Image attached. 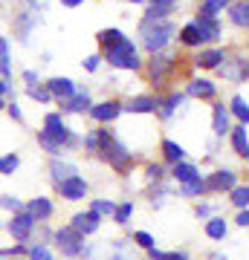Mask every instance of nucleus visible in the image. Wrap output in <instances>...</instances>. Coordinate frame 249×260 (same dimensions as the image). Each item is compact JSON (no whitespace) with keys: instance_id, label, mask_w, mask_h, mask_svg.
I'll use <instances>...</instances> for the list:
<instances>
[{"instance_id":"nucleus-1","label":"nucleus","mask_w":249,"mask_h":260,"mask_svg":"<svg viewBox=\"0 0 249 260\" xmlns=\"http://www.w3.org/2000/svg\"><path fill=\"white\" fill-rule=\"evenodd\" d=\"M136 44L139 49H145L148 55H157V52H165L171 49V44L177 41V23L171 18L168 20H148L139 18L136 23Z\"/></svg>"},{"instance_id":"nucleus-12","label":"nucleus","mask_w":249,"mask_h":260,"mask_svg":"<svg viewBox=\"0 0 249 260\" xmlns=\"http://www.w3.org/2000/svg\"><path fill=\"white\" fill-rule=\"evenodd\" d=\"M185 99H188V95H185L183 90H162V93H157V113H154V116H159L162 121L174 119Z\"/></svg>"},{"instance_id":"nucleus-31","label":"nucleus","mask_w":249,"mask_h":260,"mask_svg":"<svg viewBox=\"0 0 249 260\" xmlns=\"http://www.w3.org/2000/svg\"><path fill=\"white\" fill-rule=\"evenodd\" d=\"M15 75V64H12V41L6 35H0V78H12Z\"/></svg>"},{"instance_id":"nucleus-25","label":"nucleus","mask_w":249,"mask_h":260,"mask_svg":"<svg viewBox=\"0 0 249 260\" xmlns=\"http://www.w3.org/2000/svg\"><path fill=\"white\" fill-rule=\"evenodd\" d=\"M168 177L174 179L177 185H185V182H191V179L203 177V174H200V168L194 165V162L183 159V162H177V165H171V171H168Z\"/></svg>"},{"instance_id":"nucleus-2","label":"nucleus","mask_w":249,"mask_h":260,"mask_svg":"<svg viewBox=\"0 0 249 260\" xmlns=\"http://www.w3.org/2000/svg\"><path fill=\"white\" fill-rule=\"evenodd\" d=\"M99 52H102L104 64L113 67V70H119V73H142V67H145V58L139 52V44L128 35L119 38L110 47L99 49Z\"/></svg>"},{"instance_id":"nucleus-61","label":"nucleus","mask_w":249,"mask_h":260,"mask_svg":"<svg viewBox=\"0 0 249 260\" xmlns=\"http://www.w3.org/2000/svg\"><path fill=\"white\" fill-rule=\"evenodd\" d=\"M96 3H99V0H96Z\"/></svg>"},{"instance_id":"nucleus-32","label":"nucleus","mask_w":249,"mask_h":260,"mask_svg":"<svg viewBox=\"0 0 249 260\" xmlns=\"http://www.w3.org/2000/svg\"><path fill=\"white\" fill-rule=\"evenodd\" d=\"M26 260H56V249L46 240H32L26 246Z\"/></svg>"},{"instance_id":"nucleus-47","label":"nucleus","mask_w":249,"mask_h":260,"mask_svg":"<svg viewBox=\"0 0 249 260\" xmlns=\"http://www.w3.org/2000/svg\"><path fill=\"white\" fill-rule=\"evenodd\" d=\"M3 113H6V116H9L12 121H18V124L23 121V107H20L18 95H12L9 102H6V110H3Z\"/></svg>"},{"instance_id":"nucleus-49","label":"nucleus","mask_w":249,"mask_h":260,"mask_svg":"<svg viewBox=\"0 0 249 260\" xmlns=\"http://www.w3.org/2000/svg\"><path fill=\"white\" fill-rule=\"evenodd\" d=\"M20 81H23V87H29V84L41 81V75H38V70H23V73H20Z\"/></svg>"},{"instance_id":"nucleus-18","label":"nucleus","mask_w":249,"mask_h":260,"mask_svg":"<svg viewBox=\"0 0 249 260\" xmlns=\"http://www.w3.org/2000/svg\"><path fill=\"white\" fill-rule=\"evenodd\" d=\"M232 124H235V119H232V113H229V104L212 102V130H214V136H217V139L229 136Z\"/></svg>"},{"instance_id":"nucleus-13","label":"nucleus","mask_w":249,"mask_h":260,"mask_svg":"<svg viewBox=\"0 0 249 260\" xmlns=\"http://www.w3.org/2000/svg\"><path fill=\"white\" fill-rule=\"evenodd\" d=\"M203 179H206V194H229L232 188L238 185V174L229 171V168H217Z\"/></svg>"},{"instance_id":"nucleus-6","label":"nucleus","mask_w":249,"mask_h":260,"mask_svg":"<svg viewBox=\"0 0 249 260\" xmlns=\"http://www.w3.org/2000/svg\"><path fill=\"white\" fill-rule=\"evenodd\" d=\"M177 52L165 49V52H157V55H148L145 58V67H142V73L148 75V81L154 84V87H165L171 84V78L177 75Z\"/></svg>"},{"instance_id":"nucleus-35","label":"nucleus","mask_w":249,"mask_h":260,"mask_svg":"<svg viewBox=\"0 0 249 260\" xmlns=\"http://www.w3.org/2000/svg\"><path fill=\"white\" fill-rule=\"evenodd\" d=\"M168 171H171V168H168L165 162H148V165H145V182H148V185L165 182V179H168Z\"/></svg>"},{"instance_id":"nucleus-27","label":"nucleus","mask_w":249,"mask_h":260,"mask_svg":"<svg viewBox=\"0 0 249 260\" xmlns=\"http://www.w3.org/2000/svg\"><path fill=\"white\" fill-rule=\"evenodd\" d=\"M159 153H162V162H165L168 168L177 165V162H183V159L188 156L185 148L177 139H162V142H159Z\"/></svg>"},{"instance_id":"nucleus-34","label":"nucleus","mask_w":249,"mask_h":260,"mask_svg":"<svg viewBox=\"0 0 249 260\" xmlns=\"http://www.w3.org/2000/svg\"><path fill=\"white\" fill-rule=\"evenodd\" d=\"M23 93H26V99H32L35 104H44V107L56 104V102H52V93L46 90V84H44V81H38V84H29V87H23Z\"/></svg>"},{"instance_id":"nucleus-28","label":"nucleus","mask_w":249,"mask_h":260,"mask_svg":"<svg viewBox=\"0 0 249 260\" xmlns=\"http://www.w3.org/2000/svg\"><path fill=\"white\" fill-rule=\"evenodd\" d=\"M226 104H229V113H232V119H235V124L249 127V102H246V95L235 93Z\"/></svg>"},{"instance_id":"nucleus-57","label":"nucleus","mask_w":249,"mask_h":260,"mask_svg":"<svg viewBox=\"0 0 249 260\" xmlns=\"http://www.w3.org/2000/svg\"><path fill=\"white\" fill-rule=\"evenodd\" d=\"M122 3H130V6H145L148 0H122Z\"/></svg>"},{"instance_id":"nucleus-50","label":"nucleus","mask_w":249,"mask_h":260,"mask_svg":"<svg viewBox=\"0 0 249 260\" xmlns=\"http://www.w3.org/2000/svg\"><path fill=\"white\" fill-rule=\"evenodd\" d=\"M0 95H3V99H12V95H15V84H12V78H0Z\"/></svg>"},{"instance_id":"nucleus-40","label":"nucleus","mask_w":249,"mask_h":260,"mask_svg":"<svg viewBox=\"0 0 249 260\" xmlns=\"http://www.w3.org/2000/svg\"><path fill=\"white\" fill-rule=\"evenodd\" d=\"M148 254V260H188V251L185 249H171V251H165V249H148L145 251Z\"/></svg>"},{"instance_id":"nucleus-29","label":"nucleus","mask_w":249,"mask_h":260,"mask_svg":"<svg viewBox=\"0 0 249 260\" xmlns=\"http://www.w3.org/2000/svg\"><path fill=\"white\" fill-rule=\"evenodd\" d=\"M229 20L240 29H249V0H232L229 9H226Z\"/></svg>"},{"instance_id":"nucleus-9","label":"nucleus","mask_w":249,"mask_h":260,"mask_svg":"<svg viewBox=\"0 0 249 260\" xmlns=\"http://www.w3.org/2000/svg\"><path fill=\"white\" fill-rule=\"evenodd\" d=\"M125 113V104L119 99H102V102H93L87 116H90L93 124H113Z\"/></svg>"},{"instance_id":"nucleus-45","label":"nucleus","mask_w":249,"mask_h":260,"mask_svg":"<svg viewBox=\"0 0 249 260\" xmlns=\"http://www.w3.org/2000/svg\"><path fill=\"white\" fill-rule=\"evenodd\" d=\"M20 208H23V200H20V197H15V194H0V211L15 214V211H20Z\"/></svg>"},{"instance_id":"nucleus-43","label":"nucleus","mask_w":249,"mask_h":260,"mask_svg":"<svg viewBox=\"0 0 249 260\" xmlns=\"http://www.w3.org/2000/svg\"><path fill=\"white\" fill-rule=\"evenodd\" d=\"M35 142H38V148L44 150L46 156H64V153H61V148H58L56 142L46 136L44 130H35Z\"/></svg>"},{"instance_id":"nucleus-46","label":"nucleus","mask_w":249,"mask_h":260,"mask_svg":"<svg viewBox=\"0 0 249 260\" xmlns=\"http://www.w3.org/2000/svg\"><path fill=\"white\" fill-rule=\"evenodd\" d=\"M130 240H133V246H139L142 251H148V249H154V246H157L154 234H151V232H142V229H139V232H133V237H130Z\"/></svg>"},{"instance_id":"nucleus-59","label":"nucleus","mask_w":249,"mask_h":260,"mask_svg":"<svg viewBox=\"0 0 249 260\" xmlns=\"http://www.w3.org/2000/svg\"><path fill=\"white\" fill-rule=\"evenodd\" d=\"M0 232H3V223H0Z\"/></svg>"},{"instance_id":"nucleus-51","label":"nucleus","mask_w":249,"mask_h":260,"mask_svg":"<svg viewBox=\"0 0 249 260\" xmlns=\"http://www.w3.org/2000/svg\"><path fill=\"white\" fill-rule=\"evenodd\" d=\"M23 9L35 12V15H44V0H23Z\"/></svg>"},{"instance_id":"nucleus-53","label":"nucleus","mask_w":249,"mask_h":260,"mask_svg":"<svg viewBox=\"0 0 249 260\" xmlns=\"http://www.w3.org/2000/svg\"><path fill=\"white\" fill-rule=\"evenodd\" d=\"M194 214H197L200 220H209V214H212V208H209L206 203H197V205H194Z\"/></svg>"},{"instance_id":"nucleus-20","label":"nucleus","mask_w":249,"mask_h":260,"mask_svg":"<svg viewBox=\"0 0 249 260\" xmlns=\"http://www.w3.org/2000/svg\"><path fill=\"white\" fill-rule=\"evenodd\" d=\"M125 104V113L130 116H151L157 113V93H139V95H130Z\"/></svg>"},{"instance_id":"nucleus-41","label":"nucleus","mask_w":249,"mask_h":260,"mask_svg":"<svg viewBox=\"0 0 249 260\" xmlns=\"http://www.w3.org/2000/svg\"><path fill=\"white\" fill-rule=\"evenodd\" d=\"M229 203L235 205L238 211H240V208H249V182H246V185L238 182V185L232 188V191H229Z\"/></svg>"},{"instance_id":"nucleus-52","label":"nucleus","mask_w":249,"mask_h":260,"mask_svg":"<svg viewBox=\"0 0 249 260\" xmlns=\"http://www.w3.org/2000/svg\"><path fill=\"white\" fill-rule=\"evenodd\" d=\"M235 223H238L240 229H249V208H240L238 217H235Z\"/></svg>"},{"instance_id":"nucleus-5","label":"nucleus","mask_w":249,"mask_h":260,"mask_svg":"<svg viewBox=\"0 0 249 260\" xmlns=\"http://www.w3.org/2000/svg\"><path fill=\"white\" fill-rule=\"evenodd\" d=\"M52 249L61 251V257H64V260H75V257L87 260L93 254V246L87 243V237H81V234L75 232L70 223L52 229Z\"/></svg>"},{"instance_id":"nucleus-15","label":"nucleus","mask_w":249,"mask_h":260,"mask_svg":"<svg viewBox=\"0 0 249 260\" xmlns=\"http://www.w3.org/2000/svg\"><path fill=\"white\" fill-rule=\"evenodd\" d=\"M90 104H93V95L87 87H78L67 102H58L56 104V110H61L64 116H84V113L90 110Z\"/></svg>"},{"instance_id":"nucleus-8","label":"nucleus","mask_w":249,"mask_h":260,"mask_svg":"<svg viewBox=\"0 0 249 260\" xmlns=\"http://www.w3.org/2000/svg\"><path fill=\"white\" fill-rule=\"evenodd\" d=\"M183 93L188 99H197V102H217V93H220V87L214 78H206V75H191L188 81H185Z\"/></svg>"},{"instance_id":"nucleus-42","label":"nucleus","mask_w":249,"mask_h":260,"mask_svg":"<svg viewBox=\"0 0 249 260\" xmlns=\"http://www.w3.org/2000/svg\"><path fill=\"white\" fill-rule=\"evenodd\" d=\"M206 194V179L197 177L191 179V182H185V185H180V197H188V200H197V197Z\"/></svg>"},{"instance_id":"nucleus-54","label":"nucleus","mask_w":249,"mask_h":260,"mask_svg":"<svg viewBox=\"0 0 249 260\" xmlns=\"http://www.w3.org/2000/svg\"><path fill=\"white\" fill-rule=\"evenodd\" d=\"M148 3H154V6H165V9H177L180 0H148Z\"/></svg>"},{"instance_id":"nucleus-17","label":"nucleus","mask_w":249,"mask_h":260,"mask_svg":"<svg viewBox=\"0 0 249 260\" xmlns=\"http://www.w3.org/2000/svg\"><path fill=\"white\" fill-rule=\"evenodd\" d=\"M70 225H73L81 237H93V234L102 229V217L96 211H90V208H84V211H75L73 217H70Z\"/></svg>"},{"instance_id":"nucleus-10","label":"nucleus","mask_w":249,"mask_h":260,"mask_svg":"<svg viewBox=\"0 0 249 260\" xmlns=\"http://www.w3.org/2000/svg\"><path fill=\"white\" fill-rule=\"evenodd\" d=\"M226 58H229V49H223V47H200L197 49V55L191 58L194 67L197 70H209V73H217L223 64H226Z\"/></svg>"},{"instance_id":"nucleus-23","label":"nucleus","mask_w":249,"mask_h":260,"mask_svg":"<svg viewBox=\"0 0 249 260\" xmlns=\"http://www.w3.org/2000/svg\"><path fill=\"white\" fill-rule=\"evenodd\" d=\"M177 44L185 49H200L206 47L203 44V35H200V29H197V20H185L183 26L177 29Z\"/></svg>"},{"instance_id":"nucleus-24","label":"nucleus","mask_w":249,"mask_h":260,"mask_svg":"<svg viewBox=\"0 0 249 260\" xmlns=\"http://www.w3.org/2000/svg\"><path fill=\"white\" fill-rule=\"evenodd\" d=\"M226 139H229V145H232V153L249 162V133H246V127H243V124H232Z\"/></svg>"},{"instance_id":"nucleus-16","label":"nucleus","mask_w":249,"mask_h":260,"mask_svg":"<svg viewBox=\"0 0 249 260\" xmlns=\"http://www.w3.org/2000/svg\"><path fill=\"white\" fill-rule=\"evenodd\" d=\"M46 174H49V182H52V188H56L58 182L75 177V174H78V165H75L73 159H67V156H49V162H46Z\"/></svg>"},{"instance_id":"nucleus-33","label":"nucleus","mask_w":249,"mask_h":260,"mask_svg":"<svg viewBox=\"0 0 249 260\" xmlns=\"http://www.w3.org/2000/svg\"><path fill=\"white\" fill-rule=\"evenodd\" d=\"M232 0H200L197 3V15H203V18H220L223 12L229 9Z\"/></svg>"},{"instance_id":"nucleus-44","label":"nucleus","mask_w":249,"mask_h":260,"mask_svg":"<svg viewBox=\"0 0 249 260\" xmlns=\"http://www.w3.org/2000/svg\"><path fill=\"white\" fill-rule=\"evenodd\" d=\"M171 15H174V9L154 6V3H145V12H142V18H148V20H168Z\"/></svg>"},{"instance_id":"nucleus-4","label":"nucleus","mask_w":249,"mask_h":260,"mask_svg":"<svg viewBox=\"0 0 249 260\" xmlns=\"http://www.w3.org/2000/svg\"><path fill=\"white\" fill-rule=\"evenodd\" d=\"M41 130H44L46 136H49V139L61 148V153L81 148V136H78V133L67 124V116L61 110H46L44 119H41Z\"/></svg>"},{"instance_id":"nucleus-48","label":"nucleus","mask_w":249,"mask_h":260,"mask_svg":"<svg viewBox=\"0 0 249 260\" xmlns=\"http://www.w3.org/2000/svg\"><path fill=\"white\" fill-rule=\"evenodd\" d=\"M102 52H93V55H84V61H81V70L84 73H99V70H102Z\"/></svg>"},{"instance_id":"nucleus-58","label":"nucleus","mask_w":249,"mask_h":260,"mask_svg":"<svg viewBox=\"0 0 249 260\" xmlns=\"http://www.w3.org/2000/svg\"><path fill=\"white\" fill-rule=\"evenodd\" d=\"M6 102H9V99H3V95H0V113L6 110Z\"/></svg>"},{"instance_id":"nucleus-22","label":"nucleus","mask_w":249,"mask_h":260,"mask_svg":"<svg viewBox=\"0 0 249 260\" xmlns=\"http://www.w3.org/2000/svg\"><path fill=\"white\" fill-rule=\"evenodd\" d=\"M197 29H200V35H203V44L206 47H214L217 41L223 38V23L220 18H203V15H197Z\"/></svg>"},{"instance_id":"nucleus-36","label":"nucleus","mask_w":249,"mask_h":260,"mask_svg":"<svg viewBox=\"0 0 249 260\" xmlns=\"http://www.w3.org/2000/svg\"><path fill=\"white\" fill-rule=\"evenodd\" d=\"M133 211H136V205H133V200H122V203H116V211H113V223L116 225H122V229H125V225L130 223V217H133Z\"/></svg>"},{"instance_id":"nucleus-56","label":"nucleus","mask_w":249,"mask_h":260,"mask_svg":"<svg viewBox=\"0 0 249 260\" xmlns=\"http://www.w3.org/2000/svg\"><path fill=\"white\" fill-rule=\"evenodd\" d=\"M206 260H229V257H226L223 251H212V254H209V257H206Z\"/></svg>"},{"instance_id":"nucleus-3","label":"nucleus","mask_w":249,"mask_h":260,"mask_svg":"<svg viewBox=\"0 0 249 260\" xmlns=\"http://www.w3.org/2000/svg\"><path fill=\"white\" fill-rule=\"evenodd\" d=\"M96 156L102 159L107 168H113L116 174H122V177H125V174H130V171H133V165H136V159H133L130 148L119 139V136H116V133H113L110 124L104 127L102 148H99V153H96Z\"/></svg>"},{"instance_id":"nucleus-26","label":"nucleus","mask_w":249,"mask_h":260,"mask_svg":"<svg viewBox=\"0 0 249 260\" xmlns=\"http://www.w3.org/2000/svg\"><path fill=\"white\" fill-rule=\"evenodd\" d=\"M104 127H107V124H96V127L84 130L81 150L87 153V156H96V153H99V148H102V139H104Z\"/></svg>"},{"instance_id":"nucleus-7","label":"nucleus","mask_w":249,"mask_h":260,"mask_svg":"<svg viewBox=\"0 0 249 260\" xmlns=\"http://www.w3.org/2000/svg\"><path fill=\"white\" fill-rule=\"evenodd\" d=\"M3 229L9 232L12 243H32L35 240V232H38V220L26 208H20V211L9 214V220L3 223Z\"/></svg>"},{"instance_id":"nucleus-30","label":"nucleus","mask_w":249,"mask_h":260,"mask_svg":"<svg viewBox=\"0 0 249 260\" xmlns=\"http://www.w3.org/2000/svg\"><path fill=\"white\" fill-rule=\"evenodd\" d=\"M203 232H206L209 240L220 243V240H226V234H229V223H226V217H209L206 225H203Z\"/></svg>"},{"instance_id":"nucleus-11","label":"nucleus","mask_w":249,"mask_h":260,"mask_svg":"<svg viewBox=\"0 0 249 260\" xmlns=\"http://www.w3.org/2000/svg\"><path fill=\"white\" fill-rule=\"evenodd\" d=\"M56 191H58V197H61L64 203H81V200H87V197H90V182H87L81 174H75V177L64 179V182H58Z\"/></svg>"},{"instance_id":"nucleus-55","label":"nucleus","mask_w":249,"mask_h":260,"mask_svg":"<svg viewBox=\"0 0 249 260\" xmlns=\"http://www.w3.org/2000/svg\"><path fill=\"white\" fill-rule=\"evenodd\" d=\"M81 3H84V0H61V6H64V9H78Z\"/></svg>"},{"instance_id":"nucleus-60","label":"nucleus","mask_w":249,"mask_h":260,"mask_svg":"<svg viewBox=\"0 0 249 260\" xmlns=\"http://www.w3.org/2000/svg\"><path fill=\"white\" fill-rule=\"evenodd\" d=\"M18 260H26V257H18Z\"/></svg>"},{"instance_id":"nucleus-38","label":"nucleus","mask_w":249,"mask_h":260,"mask_svg":"<svg viewBox=\"0 0 249 260\" xmlns=\"http://www.w3.org/2000/svg\"><path fill=\"white\" fill-rule=\"evenodd\" d=\"M119 38H125V32L119 26H104L96 32V44H99V49H104V47H110V44H116Z\"/></svg>"},{"instance_id":"nucleus-19","label":"nucleus","mask_w":249,"mask_h":260,"mask_svg":"<svg viewBox=\"0 0 249 260\" xmlns=\"http://www.w3.org/2000/svg\"><path fill=\"white\" fill-rule=\"evenodd\" d=\"M44 84H46V90L52 93V102H56V104L58 102H67V99L78 90V84H75L70 75H52V78H46Z\"/></svg>"},{"instance_id":"nucleus-21","label":"nucleus","mask_w":249,"mask_h":260,"mask_svg":"<svg viewBox=\"0 0 249 260\" xmlns=\"http://www.w3.org/2000/svg\"><path fill=\"white\" fill-rule=\"evenodd\" d=\"M23 208L35 217L38 223L52 220V214H56V203H52L49 197H44V194H38V197H32V200H26V203H23Z\"/></svg>"},{"instance_id":"nucleus-39","label":"nucleus","mask_w":249,"mask_h":260,"mask_svg":"<svg viewBox=\"0 0 249 260\" xmlns=\"http://www.w3.org/2000/svg\"><path fill=\"white\" fill-rule=\"evenodd\" d=\"M90 211H96L99 217H113V211H116V200H110V197H96V200H90V205H87Z\"/></svg>"},{"instance_id":"nucleus-14","label":"nucleus","mask_w":249,"mask_h":260,"mask_svg":"<svg viewBox=\"0 0 249 260\" xmlns=\"http://www.w3.org/2000/svg\"><path fill=\"white\" fill-rule=\"evenodd\" d=\"M44 20V15H35V12L29 9H20L15 18H12V29H15V38H18L20 44H29V38L32 32L38 29V23Z\"/></svg>"},{"instance_id":"nucleus-37","label":"nucleus","mask_w":249,"mask_h":260,"mask_svg":"<svg viewBox=\"0 0 249 260\" xmlns=\"http://www.w3.org/2000/svg\"><path fill=\"white\" fill-rule=\"evenodd\" d=\"M20 168V153L9 150V153H0V177H15Z\"/></svg>"}]
</instances>
